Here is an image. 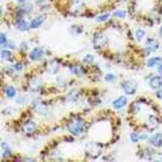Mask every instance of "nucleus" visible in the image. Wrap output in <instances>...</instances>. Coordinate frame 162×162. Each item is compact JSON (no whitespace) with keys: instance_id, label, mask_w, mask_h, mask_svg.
Listing matches in <instances>:
<instances>
[{"instance_id":"nucleus-4","label":"nucleus","mask_w":162,"mask_h":162,"mask_svg":"<svg viewBox=\"0 0 162 162\" xmlns=\"http://www.w3.org/2000/svg\"><path fill=\"white\" fill-rule=\"evenodd\" d=\"M150 143L156 147L162 146V133H157L152 136L150 140Z\"/></svg>"},{"instance_id":"nucleus-1","label":"nucleus","mask_w":162,"mask_h":162,"mask_svg":"<svg viewBox=\"0 0 162 162\" xmlns=\"http://www.w3.org/2000/svg\"><path fill=\"white\" fill-rule=\"evenodd\" d=\"M137 83L135 81H131V80L124 81L122 85V89L125 91V93L126 94H129V95H132V94H135L137 90Z\"/></svg>"},{"instance_id":"nucleus-14","label":"nucleus","mask_w":162,"mask_h":162,"mask_svg":"<svg viewBox=\"0 0 162 162\" xmlns=\"http://www.w3.org/2000/svg\"><path fill=\"white\" fill-rule=\"evenodd\" d=\"M113 15H114L115 16H117V17H120V18H123V17H125V16H126V11H121V10H120V11H117L116 12H114Z\"/></svg>"},{"instance_id":"nucleus-9","label":"nucleus","mask_w":162,"mask_h":162,"mask_svg":"<svg viewBox=\"0 0 162 162\" xmlns=\"http://www.w3.org/2000/svg\"><path fill=\"white\" fill-rule=\"evenodd\" d=\"M16 94V90L14 87H8L6 90V95L8 98H13Z\"/></svg>"},{"instance_id":"nucleus-5","label":"nucleus","mask_w":162,"mask_h":162,"mask_svg":"<svg viewBox=\"0 0 162 162\" xmlns=\"http://www.w3.org/2000/svg\"><path fill=\"white\" fill-rule=\"evenodd\" d=\"M83 128V126H81V124L80 122H72L70 123L68 126L69 131L70 132V133L73 134V135H77L81 131Z\"/></svg>"},{"instance_id":"nucleus-8","label":"nucleus","mask_w":162,"mask_h":162,"mask_svg":"<svg viewBox=\"0 0 162 162\" xmlns=\"http://www.w3.org/2000/svg\"><path fill=\"white\" fill-rule=\"evenodd\" d=\"M162 64V58L160 57H155V58H152L149 59L147 61V66L150 67H155L157 65L161 64Z\"/></svg>"},{"instance_id":"nucleus-3","label":"nucleus","mask_w":162,"mask_h":162,"mask_svg":"<svg viewBox=\"0 0 162 162\" xmlns=\"http://www.w3.org/2000/svg\"><path fill=\"white\" fill-rule=\"evenodd\" d=\"M43 56V51L40 48H35L31 52L29 57L33 61H38V60L42 58Z\"/></svg>"},{"instance_id":"nucleus-13","label":"nucleus","mask_w":162,"mask_h":162,"mask_svg":"<svg viewBox=\"0 0 162 162\" xmlns=\"http://www.w3.org/2000/svg\"><path fill=\"white\" fill-rule=\"evenodd\" d=\"M109 16H110V14H105L100 15V16L96 17V20H97L98 22L105 21V20H108Z\"/></svg>"},{"instance_id":"nucleus-2","label":"nucleus","mask_w":162,"mask_h":162,"mask_svg":"<svg viewBox=\"0 0 162 162\" xmlns=\"http://www.w3.org/2000/svg\"><path fill=\"white\" fill-rule=\"evenodd\" d=\"M46 18V14H41L37 16L36 18H34L32 21L31 22L30 28L31 29H37L39 26L42 25L43 22L45 21Z\"/></svg>"},{"instance_id":"nucleus-19","label":"nucleus","mask_w":162,"mask_h":162,"mask_svg":"<svg viewBox=\"0 0 162 162\" xmlns=\"http://www.w3.org/2000/svg\"><path fill=\"white\" fill-rule=\"evenodd\" d=\"M0 43L1 44H4V43H5L6 42H7V38H6V37H5V35L4 34H1V35H0Z\"/></svg>"},{"instance_id":"nucleus-7","label":"nucleus","mask_w":162,"mask_h":162,"mask_svg":"<svg viewBox=\"0 0 162 162\" xmlns=\"http://www.w3.org/2000/svg\"><path fill=\"white\" fill-rule=\"evenodd\" d=\"M150 85L152 89L159 88L162 87V79L160 76H154L150 79Z\"/></svg>"},{"instance_id":"nucleus-20","label":"nucleus","mask_w":162,"mask_h":162,"mask_svg":"<svg viewBox=\"0 0 162 162\" xmlns=\"http://www.w3.org/2000/svg\"><path fill=\"white\" fill-rule=\"evenodd\" d=\"M156 96L159 99H162V89H161V90H158V91L156 92Z\"/></svg>"},{"instance_id":"nucleus-22","label":"nucleus","mask_w":162,"mask_h":162,"mask_svg":"<svg viewBox=\"0 0 162 162\" xmlns=\"http://www.w3.org/2000/svg\"><path fill=\"white\" fill-rule=\"evenodd\" d=\"M159 34H160V36L162 38V26H161V27L160 31H159Z\"/></svg>"},{"instance_id":"nucleus-12","label":"nucleus","mask_w":162,"mask_h":162,"mask_svg":"<svg viewBox=\"0 0 162 162\" xmlns=\"http://www.w3.org/2000/svg\"><path fill=\"white\" fill-rule=\"evenodd\" d=\"M1 55H2V58H5V59H8L11 56V52L9 50H2L1 52Z\"/></svg>"},{"instance_id":"nucleus-18","label":"nucleus","mask_w":162,"mask_h":162,"mask_svg":"<svg viewBox=\"0 0 162 162\" xmlns=\"http://www.w3.org/2000/svg\"><path fill=\"white\" fill-rule=\"evenodd\" d=\"M34 124L33 123V122H29V123H28V125L26 126V128H25V129H26V131L27 132H31V131H33L34 129Z\"/></svg>"},{"instance_id":"nucleus-23","label":"nucleus","mask_w":162,"mask_h":162,"mask_svg":"<svg viewBox=\"0 0 162 162\" xmlns=\"http://www.w3.org/2000/svg\"><path fill=\"white\" fill-rule=\"evenodd\" d=\"M21 1H24V0H21Z\"/></svg>"},{"instance_id":"nucleus-15","label":"nucleus","mask_w":162,"mask_h":162,"mask_svg":"<svg viewBox=\"0 0 162 162\" xmlns=\"http://www.w3.org/2000/svg\"><path fill=\"white\" fill-rule=\"evenodd\" d=\"M94 60V57L92 55H87L85 58L84 59V61L86 62V63H88V64H91L93 62V61Z\"/></svg>"},{"instance_id":"nucleus-10","label":"nucleus","mask_w":162,"mask_h":162,"mask_svg":"<svg viewBox=\"0 0 162 162\" xmlns=\"http://www.w3.org/2000/svg\"><path fill=\"white\" fill-rule=\"evenodd\" d=\"M27 23H25V20H21L17 23V29L20 31H25L27 29Z\"/></svg>"},{"instance_id":"nucleus-21","label":"nucleus","mask_w":162,"mask_h":162,"mask_svg":"<svg viewBox=\"0 0 162 162\" xmlns=\"http://www.w3.org/2000/svg\"><path fill=\"white\" fill-rule=\"evenodd\" d=\"M158 72L162 76V64H160V66H159V68H158Z\"/></svg>"},{"instance_id":"nucleus-11","label":"nucleus","mask_w":162,"mask_h":162,"mask_svg":"<svg viewBox=\"0 0 162 162\" xmlns=\"http://www.w3.org/2000/svg\"><path fill=\"white\" fill-rule=\"evenodd\" d=\"M145 35V31L142 29H137L135 32V36H136V38L137 39V40H141L143 39V38Z\"/></svg>"},{"instance_id":"nucleus-17","label":"nucleus","mask_w":162,"mask_h":162,"mask_svg":"<svg viewBox=\"0 0 162 162\" xmlns=\"http://www.w3.org/2000/svg\"><path fill=\"white\" fill-rule=\"evenodd\" d=\"M130 138H131V140H132V142H134V143L137 142V141H138V140H139L138 135H137V134H135V133L131 134V135H130Z\"/></svg>"},{"instance_id":"nucleus-16","label":"nucleus","mask_w":162,"mask_h":162,"mask_svg":"<svg viewBox=\"0 0 162 162\" xmlns=\"http://www.w3.org/2000/svg\"><path fill=\"white\" fill-rule=\"evenodd\" d=\"M105 79L107 81H112L115 79V76L111 73L107 74L106 76H105Z\"/></svg>"},{"instance_id":"nucleus-6","label":"nucleus","mask_w":162,"mask_h":162,"mask_svg":"<svg viewBox=\"0 0 162 162\" xmlns=\"http://www.w3.org/2000/svg\"><path fill=\"white\" fill-rule=\"evenodd\" d=\"M127 103V98L124 96H121L118 99L113 102V106L116 109H120V108L124 107Z\"/></svg>"}]
</instances>
